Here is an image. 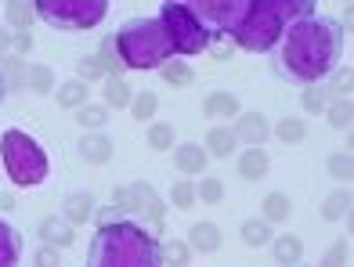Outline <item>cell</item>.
Here are the masks:
<instances>
[{"label":"cell","instance_id":"f546056e","mask_svg":"<svg viewBox=\"0 0 354 267\" xmlns=\"http://www.w3.org/2000/svg\"><path fill=\"white\" fill-rule=\"evenodd\" d=\"M243 242L246 246H268L271 242V224L264 221V217H261V221H257V217H253V221H243Z\"/></svg>","mask_w":354,"mask_h":267},{"label":"cell","instance_id":"b9f144b4","mask_svg":"<svg viewBox=\"0 0 354 267\" xmlns=\"http://www.w3.org/2000/svg\"><path fill=\"white\" fill-rule=\"evenodd\" d=\"M347 264V242H336L333 249H329V257L322 260L318 267H344Z\"/></svg>","mask_w":354,"mask_h":267},{"label":"cell","instance_id":"f1b7e54d","mask_svg":"<svg viewBox=\"0 0 354 267\" xmlns=\"http://www.w3.org/2000/svg\"><path fill=\"white\" fill-rule=\"evenodd\" d=\"M58 105H62V108H80V105H87V83H84V80L62 83V87H58Z\"/></svg>","mask_w":354,"mask_h":267},{"label":"cell","instance_id":"9a60e30c","mask_svg":"<svg viewBox=\"0 0 354 267\" xmlns=\"http://www.w3.org/2000/svg\"><path fill=\"white\" fill-rule=\"evenodd\" d=\"M221 239H224V235H221V228H217L214 221H199L196 228L188 231V246L199 249V253H217Z\"/></svg>","mask_w":354,"mask_h":267},{"label":"cell","instance_id":"5bb4252c","mask_svg":"<svg viewBox=\"0 0 354 267\" xmlns=\"http://www.w3.org/2000/svg\"><path fill=\"white\" fill-rule=\"evenodd\" d=\"M80 155H84L87 163L102 166L112 159V137L109 134H84L80 137Z\"/></svg>","mask_w":354,"mask_h":267},{"label":"cell","instance_id":"3957f363","mask_svg":"<svg viewBox=\"0 0 354 267\" xmlns=\"http://www.w3.org/2000/svg\"><path fill=\"white\" fill-rule=\"evenodd\" d=\"M315 14V0H250L246 19L239 22V29L232 33L235 47L243 51H271L275 40L282 37V29L289 22Z\"/></svg>","mask_w":354,"mask_h":267},{"label":"cell","instance_id":"2e32d148","mask_svg":"<svg viewBox=\"0 0 354 267\" xmlns=\"http://www.w3.org/2000/svg\"><path fill=\"white\" fill-rule=\"evenodd\" d=\"M268 170H271V159H268L264 148H246L243 155H239V174H243L246 181H261Z\"/></svg>","mask_w":354,"mask_h":267},{"label":"cell","instance_id":"8d00e7d4","mask_svg":"<svg viewBox=\"0 0 354 267\" xmlns=\"http://www.w3.org/2000/svg\"><path fill=\"white\" fill-rule=\"evenodd\" d=\"M192 202H196V184H192V181H177V184L170 188V206L188 210Z\"/></svg>","mask_w":354,"mask_h":267},{"label":"cell","instance_id":"cb8c5ba5","mask_svg":"<svg viewBox=\"0 0 354 267\" xmlns=\"http://www.w3.org/2000/svg\"><path fill=\"white\" fill-rule=\"evenodd\" d=\"M94 213V199L87 192H76L66 199V221L69 224H80V221H87V217Z\"/></svg>","mask_w":354,"mask_h":267},{"label":"cell","instance_id":"7bdbcfd3","mask_svg":"<svg viewBox=\"0 0 354 267\" xmlns=\"http://www.w3.org/2000/svg\"><path fill=\"white\" fill-rule=\"evenodd\" d=\"M11 51H19V55L33 51V33H29V29H15V37H11Z\"/></svg>","mask_w":354,"mask_h":267},{"label":"cell","instance_id":"d6986e66","mask_svg":"<svg viewBox=\"0 0 354 267\" xmlns=\"http://www.w3.org/2000/svg\"><path fill=\"white\" fill-rule=\"evenodd\" d=\"M203 112L206 116H239V98L228 90H214V94H206V101H203Z\"/></svg>","mask_w":354,"mask_h":267},{"label":"cell","instance_id":"bcb514c9","mask_svg":"<svg viewBox=\"0 0 354 267\" xmlns=\"http://www.w3.org/2000/svg\"><path fill=\"white\" fill-rule=\"evenodd\" d=\"M0 98H4V80H0Z\"/></svg>","mask_w":354,"mask_h":267},{"label":"cell","instance_id":"f6af8a7d","mask_svg":"<svg viewBox=\"0 0 354 267\" xmlns=\"http://www.w3.org/2000/svg\"><path fill=\"white\" fill-rule=\"evenodd\" d=\"M232 51H235V47H217L214 58H232Z\"/></svg>","mask_w":354,"mask_h":267},{"label":"cell","instance_id":"ffe728a7","mask_svg":"<svg viewBox=\"0 0 354 267\" xmlns=\"http://www.w3.org/2000/svg\"><path fill=\"white\" fill-rule=\"evenodd\" d=\"M271 242H275V249H271V253H275V260H279L282 267H297V264H300L304 242L297 239V235H282V239H271Z\"/></svg>","mask_w":354,"mask_h":267},{"label":"cell","instance_id":"7c38bea8","mask_svg":"<svg viewBox=\"0 0 354 267\" xmlns=\"http://www.w3.org/2000/svg\"><path fill=\"white\" fill-rule=\"evenodd\" d=\"M206 159H210V155H206V148H203V145H196V141H185V145H177V148H174V166L181 170L185 177L203 174V170L210 166Z\"/></svg>","mask_w":354,"mask_h":267},{"label":"cell","instance_id":"d6a6232c","mask_svg":"<svg viewBox=\"0 0 354 267\" xmlns=\"http://www.w3.org/2000/svg\"><path fill=\"white\" fill-rule=\"evenodd\" d=\"M156 108H159V98H156L152 90H141L138 98H131V116L141 119V123H149L156 116Z\"/></svg>","mask_w":354,"mask_h":267},{"label":"cell","instance_id":"d4e9b609","mask_svg":"<svg viewBox=\"0 0 354 267\" xmlns=\"http://www.w3.org/2000/svg\"><path fill=\"white\" fill-rule=\"evenodd\" d=\"M192 260V246L188 242H177L170 239L167 246H159V264H170V267H188Z\"/></svg>","mask_w":354,"mask_h":267},{"label":"cell","instance_id":"60d3db41","mask_svg":"<svg viewBox=\"0 0 354 267\" xmlns=\"http://www.w3.org/2000/svg\"><path fill=\"white\" fill-rule=\"evenodd\" d=\"M33 267H62V257H58V249H55V246H44V249H37V257H33Z\"/></svg>","mask_w":354,"mask_h":267},{"label":"cell","instance_id":"44dd1931","mask_svg":"<svg viewBox=\"0 0 354 267\" xmlns=\"http://www.w3.org/2000/svg\"><path fill=\"white\" fill-rule=\"evenodd\" d=\"M37 22L33 0H8V26L11 29H29Z\"/></svg>","mask_w":354,"mask_h":267},{"label":"cell","instance_id":"e0dca14e","mask_svg":"<svg viewBox=\"0 0 354 267\" xmlns=\"http://www.w3.org/2000/svg\"><path fill=\"white\" fill-rule=\"evenodd\" d=\"M22 253V239L8 221H0V267H15Z\"/></svg>","mask_w":354,"mask_h":267},{"label":"cell","instance_id":"d590c367","mask_svg":"<svg viewBox=\"0 0 354 267\" xmlns=\"http://www.w3.org/2000/svg\"><path fill=\"white\" fill-rule=\"evenodd\" d=\"M170 145H174V127H170V123H152V127H149V148L167 152Z\"/></svg>","mask_w":354,"mask_h":267},{"label":"cell","instance_id":"30bf717a","mask_svg":"<svg viewBox=\"0 0 354 267\" xmlns=\"http://www.w3.org/2000/svg\"><path fill=\"white\" fill-rule=\"evenodd\" d=\"M232 134H235V141H243L246 148H264V141L271 137V127L261 112H243L235 119Z\"/></svg>","mask_w":354,"mask_h":267},{"label":"cell","instance_id":"484cf974","mask_svg":"<svg viewBox=\"0 0 354 267\" xmlns=\"http://www.w3.org/2000/svg\"><path fill=\"white\" fill-rule=\"evenodd\" d=\"M159 76H163L170 87H188L192 83V69L185 66L181 58H167L163 66H159Z\"/></svg>","mask_w":354,"mask_h":267},{"label":"cell","instance_id":"8fae6325","mask_svg":"<svg viewBox=\"0 0 354 267\" xmlns=\"http://www.w3.org/2000/svg\"><path fill=\"white\" fill-rule=\"evenodd\" d=\"M8 72L15 76V83L19 87H29V90H37V94H47L55 87V72L47 69V66H19V61H11Z\"/></svg>","mask_w":354,"mask_h":267},{"label":"cell","instance_id":"ac0fdd59","mask_svg":"<svg viewBox=\"0 0 354 267\" xmlns=\"http://www.w3.org/2000/svg\"><path fill=\"white\" fill-rule=\"evenodd\" d=\"M235 145H239V141H235V134L228 130V127H214L210 134H206V155H214V159H228V155L235 152Z\"/></svg>","mask_w":354,"mask_h":267},{"label":"cell","instance_id":"6da1fadb","mask_svg":"<svg viewBox=\"0 0 354 267\" xmlns=\"http://www.w3.org/2000/svg\"><path fill=\"white\" fill-rule=\"evenodd\" d=\"M344 47L340 26L318 14H304V19L289 22L282 37L275 40V72L289 83H322L333 72L336 58Z\"/></svg>","mask_w":354,"mask_h":267},{"label":"cell","instance_id":"836d02e7","mask_svg":"<svg viewBox=\"0 0 354 267\" xmlns=\"http://www.w3.org/2000/svg\"><path fill=\"white\" fill-rule=\"evenodd\" d=\"M98 61H102L105 76H123V72H127V69H123V61H120V55H116V43H112V37H105V40H102Z\"/></svg>","mask_w":354,"mask_h":267},{"label":"cell","instance_id":"52a82bcc","mask_svg":"<svg viewBox=\"0 0 354 267\" xmlns=\"http://www.w3.org/2000/svg\"><path fill=\"white\" fill-rule=\"evenodd\" d=\"M159 19H163L167 33H170V43H174V55H203L206 47H210V33L192 19V11L181 4V0H167L163 11H159Z\"/></svg>","mask_w":354,"mask_h":267},{"label":"cell","instance_id":"1f68e13d","mask_svg":"<svg viewBox=\"0 0 354 267\" xmlns=\"http://www.w3.org/2000/svg\"><path fill=\"white\" fill-rule=\"evenodd\" d=\"M326 116H329V127L333 130H351V116H354V108H351V98H340V101H333L326 108Z\"/></svg>","mask_w":354,"mask_h":267},{"label":"cell","instance_id":"4fadbf2b","mask_svg":"<svg viewBox=\"0 0 354 267\" xmlns=\"http://www.w3.org/2000/svg\"><path fill=\"white\" fill-rule=\"evenodd\" d=\"M40 239H44V246L66 249V246L76 242V228L66 221V217H47V221L40 224Z\"/></svg>","mask_w":354,"mask_h":267},{"label":"cell","instance_id":"74e56055","mask_svg":"<svg viewBox=\"0 0 354 267\" xmlns=\"http://www.w3.org/2000/svg\"><path fill=\"white\" fill-rule=\"evenodd\" d=\"M196 199H203V202H221V199H224V184H221L217 177H203V181L196 184Z\"/></svg>","mask_w":354,"mask_h":267},{"label":"cell","instance_id":"83f0119b","mask_svg":"<svg viewBox=\"0 0 354 267\" xmlns=\"http://www.w3.org/2000/svg\"><path fill=\"white\" fill-rule=\"evenodd\" d=\"M289 210H293V206H289V199L282 192H268L264 195V221L268 224H282L289 217Z\"/></svg>","mask_w":354,"mask_h":267},{"label":"cell","instance_id":"7402d4cb","mask_svg":"<svg viewBox=\"0 0 354 267\" xmlns=\"http://www.w3.org/2000/svg\"><path fill=\"white\" fill-rule=\"evenodd\" d=\"M351 217V192H329V199L322 202V221H344Z\"/></svg>","mask_w":354,"mask_h":267},{"label":"cell","instance_id":"ee69618b","mask_svg":"<svg viewBox=\"0 0 354 267\" xmlns=\"http://www.w3.org/2000/svg\"><path fill=\"white\" fill-rule=\"evenodd\" d=\"M4 47H11V33H8L4 26H0V51H4Z\"/></svg>","mask_w":354,"mask_h":267},{"label":"cell","instance_id":"5b68a950","mask_svg":"<svg viewBox=\"0 0 354 267\" xmlns=\"http://www.w3.org/2000/svg\"><path fill=\"white\" fill-rule=\"evenodd\" d=\"M0 159H4L8 177L19 188H33L47 177V152L22 130H4L0 134Z\"/></svg>","mask_w":354,"mask_h":267},{"label":"cell","instance_id":"4dcf8cb0","mask_svg":"<svg viewBox=\"0 0 354 267\" xmlns=\"http://www.w3.org/2000/svg\"><path fill=\"white\" fill-rule=\"evenodd\" d=\"M76 119H80V127H87V130H102L109 123V108L105 105H80Z\"/></svg>","mask_w":354,"mask_h":267},{"label":"cell","instance_id":"e575fe53","mask_svg":"<svg viewBox=\"0 0 354 267\" xmlns=\"http://www.w3.org/2000/svg\"><path fill=\"white\" fill-rule=\"evenodd\" d=\"M105 101H109L112 108L131 105V90H127V83L120 80V76H112V80H105Z\"/></svg>","mask_w":354,"mask_h":267},{"label":"cell","instance_id":"277c9868","mask_svg":"<svg viewBox=\"0 0 354 267\" xmlns=\"http://www.w3.org/2000/svg\"><path fill=\"white\" fill-rule=\"evenodd\" d=\"M116 55L123 61V69H159L167 58H174V43L163 19H134L127 22L116 37Z\"/></svg>","mask_w":354,"mask_h":267},{"label":"cell","instance_id":"ab89813d","mask_svg":"<svg viewBox=\"0 0 354 267\" xmlns=\"http://www.w3.org/2000/svg\"><path fill=\"white\" fill-rule=\"evenodd\" d=\"M80 76H84V83H91V80H102L105 69L98 58H80Z\"/></svg>","mask_w":354,"mask_h":267},{"label":"cell","instance_id":"603a6c76","mask_svg":"<svg viewBox=\"0 0 354 267\" xmlns=\"http://www.w3.org/2000/svg\"><path fill=\"white\" fill-rule=\"evenodd\" d=\"M329 105H333V90L329 87H322V83L304 87V108H308L311 116H322Z\"/></svg>","mask_w":354,"mask_h":267},{"label":"cell","instance_id":"8992f818","mask_svg":"<svg viewBox=\"0 0 354 267\" xmlns=\"http://www.w3.org/2000/svg\"><path fill=\"white\" fill-rule=\"evenodd\" d=\"M33 11L51 29L80 33V29H94L105 19L109 0H33Z\"/></svg>","mask_w":354,"mask_h":267},{"label":"cell","instance_id":"9c48e42d","mask_svg":"<svg viewBox=\"0 0 354 267\" xmlns=\"http://www.w3.org/2000/svg\"><path fill=\"white\" fill-rule=\"evenodd\" d=\"M116 202H120V210L141 217V221H149L152 228L163 224V202H159V195L152 192V184L141 181V184H131V188H120Z\"/></svg>","mask_w":354,"mask_h":267},{"label":"cell","instance_id":"4316f807","mask_svg":"<svg viewBox=\"0 0 354 267\" xmlns=\"http://www.w3.org/2000/svg\"><path fill=\"white\" fill-rule=\"evenodd\" d=\"M304 134H308V123L297 119V116H286V119H279V127H275V137L282 141V145H300Z\"/></svg>","mask_w":354,"mask_h":267},{"label":"cell","instance_id":"ba28073f","mask_svg":"<svg viewBox=\"0 0 354 267\" xmlns=\"http://www.w3.org/2000/svg\"><path fill=\"white\" fill-rule=\"evenodd\" d=\"M181 4L192 11V19L214 37H221V33L232 37L250 11V0H181Z\"/></svg>","mask_w":354,"mask_h":267},{"label":"cell","instance_id":"f35d334b","mask_svg":"<svg viewBox=\"0 0 354 267\" xmlns=\"http://www.w3.org/2000/svg\"><path fill=\"white\" fill-rule=\"evenodd\" d=\"M329 174L336 177V181H351V155H344V152H336L333 159H329Z\"/></svg>","mask_w":354,"mask_h":267},{"label":"cell","instance_id":"7a4b0ae2","mask_svg":"<svg viewBox=\"0 0 354 267\" xmlns=\"http://www.w3.org/2000/svg\"><path fill=\"white\" fill-rule=\"evenodd\" d=\"M87 267H159V242L134 221L102 224L91 239Z\"/></svg>","mask_w":354,"mask_h":267}]
</instances>
